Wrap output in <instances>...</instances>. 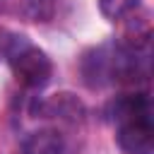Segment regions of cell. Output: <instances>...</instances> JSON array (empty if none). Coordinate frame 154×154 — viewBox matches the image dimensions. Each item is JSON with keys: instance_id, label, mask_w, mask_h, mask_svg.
Instances as JSON below:
<instances>
[{"instance_id": "6da1fadb", "label": "cell", "mask_w": 154, "mask_h": 154, "mask_svg": "<svg viewBox=\"0 0 154 154\" xmlns=\"http://www.w3.org/2000/svg\"><path fill=\"white\" fill-rule=\"evenodd\" d=\"M113 113L118 120V147L123 154H152L154 147V128L149 99L144 94H130L113 103Z\"/></svg>"}, {"instance_id": "7a4b0ae2", "label": "cell", "mask_w": 154, "mask_h": 154, "mask_svg": "<svg viewBox=\"0 0 154 154\" xmlns=\"http://www.w3.org/2000/svg\"><path fill=\"white\" fill-rule=\"evenodd\" d=\"M10 65H12L14 79L22 87H29V89L43 87L51 79V72H53L48 55L31 43H19V48L12 51V55H10Z\"/></svg>"}, {"instance_id": "3957f363", "label": "cell", "mask_w": 154, "mask_h": 154, "mask_svg": "<svg viewBox=\"0 0 154 154\" xmlns=\"http://www.w3.org/2000/svg\"><path fill=\"white\" fill-rule=\"evenodd\" d=\"M63 137L55 130H38L24 140V154H63Z\"/></svg>"}, {"instance_id": "277c9868", "label": "cell", "mask_w": 154, "mask_h": 154, "mask_svg": "<svg viewBox=\"0 0 154 154\" xmlns=\"http://www.w3.org/2000/svg\"><path fill=\"white\" fill-rule=\"evenodd\" d=\"M140 5V0H99V10L108 19H120L128 12H132Z\"/></svg>"}]
</instances>
